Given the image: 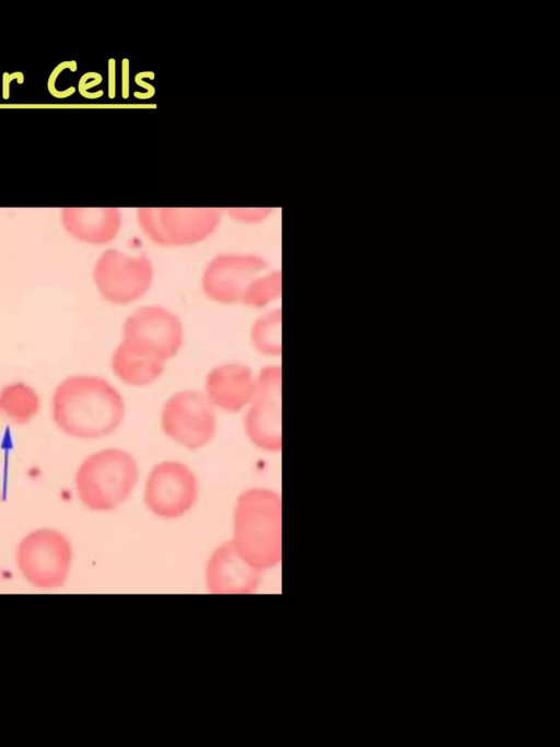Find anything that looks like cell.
I'll return each instance as SVG.
<instances>
[{
	"mask_svg": "<svg viewBox=\"0 0 560 747\" xmlns=\"http://www.w3.org/2000/svg\"><path fill=\"white\" fill-rule=\"evenodd\" d=\"M241 557L260 571L281 560V498L271 490L243 492L234 512L232 540Z\"/></svg>",
	"mask_w": 560,
	"mask_h": 747,
	"instance_id": "cell-2",
	"label": "cell"
},
{
	"mask_svg": "<svg viewBox=\"0 0 560 747\" xmlns=\"http://www.w3.org/2000/svg\"><path fill=\"white\" fill-rule=\"evenodd\" d=\"M52 419L67 435L97 439L113 433L125 415L118 390L98 376L75 375L63 380L55 389Z\"/></svg>",
	"mask_w": 560,
	"mask_h": 747,
	"instance_id": "cell-1",
	"label": "cell"
},
{
	"mask_svg": "<svg viewBox=\"0 0 560 747\" xmlns=\"http://www.w3.org/2000/svg\"><path fill=\"white\" fill-rule=\"evenodd\" d=\"M15 560L18 569L30 584L40 590H54L67 581L72 549L62 533L39 528L20 541Z\"/></svg>",
	"mask_w": 560,
	"mask_h": 747,
	"instance_id": "cell-4",
	"label": "cell"
},
{
	"mask_svg": "<svg viewBox=\"0 0 560 747\" xmlns=\"http://www.w3.org/2000/svg\"><path fill=\"white\" fill-rule=\"evenodd\" d=\"M197 499L194 472L183 463L164 462L150 472L144 502L156 516L175 518L186 513Z\"/></svg>",
	"mask_w": 560,
	"mask_h": 747,
	"instance_id": "cell-10",
	"label": "cell"
},
{
	"mask_svg": "<svg viewBox=\"0 0 560 747\" xmlns=\"http://www.w3.org/2000/svg\"><path fill=\"white\" fill-rule=\"evenodd\" d=\"M217 208H140L138 221L145 235L156 244L180 246L200 242L218 226Z\"/></svg>",
	"mask_w": 560,
	"mask_h": 747,
	"instance_id": "cell-5",
	"label": "cell"
},
{
	"mask_svg": "<svg viewBox=\"0 0 560 747\" xmlns=\"http://www.w3.org/2000/svg\"><path fill=\"white\" fill-rule=\"evenodd\" d=\"M65 69H70L72 72H74L77 70V62L74 60L62 61L52 69V71L48 78V81H47V89H48V92L56 98H66V97L71 96L75 92L74 86H70L63 91H58L56 87V81L58 79V75Z\"/></svg>",
	"mask_w": 560,
	"mask_h": 747,
	"instance_id": "cell-19",
	"label": "cell"
},
{
	"mask_svg": "<svg viewBox=\"0 0 560 747\" xmlns=\"http://www.w3.org/2000/svg\"><path fill=\"white\" fill-rule=\"evenodd\" d=\"M61 221L74 238L90 244H105L117 235L121 217L116 208H63Z\"/></svg>",
	"mask_w": 560,
	"mask_h": 747,
	"instance_id": "cell-14",
	"label": "cell"
},
{
	"mask_svg": "<svg viewBox=\"0 0 560 747\" xmlns=\"http://www.w3.org/2000/svg\"><path fill=\"white\" fill-rule=\"evenodd\" d=\"M124 339L165 362L179 350L183 342V327L179 318L167 308L147 305L128 316L124 325Z\"/></svg>",
	"mask_w": 560,
	"mask_h": 747,
	"instance_id": "cell-11",
	"label": "cell"
},
{
	"mask_svg": "<svg viewBox=\"0 0 560 747\" xmlns=\"http://www.w3.org/2000/svg\"><path fill=\"white\" fill-rule=\"evenodd\" d=\"M245 431L252 442L269 452L281 450V367L265 366L256 380Z\"/></svg>",
	"mask_w": 560,
	"mask_h": 747,
	"instance_id": "cell-8",
	"label": "cell"
},
{
	"mask_svg": "<svg viewBox=\"0 0 560 747\" xmlns=\"http://www.w3.org/2000/svg\"><path fill=\"white\" fill-rule=\"evenodd\" d=\"M93 279L105 300L114 304H127L149 290L153 268L145 255L132 256L107 249L95 262Z\"/></svg>",
	"mask_w": 560,
	"mask_h": 747,
	"instance_id": "cell-6",
	"label": "cell"
},
{
	"mask_svg": "<svg viewBox=\"0 0 560 747\" xmlns=\"http://www.w3.org/2000/svg\"><path fill=\"white\" fill-rule=\"evenodd\" d=\"M39 397L27 384H8L0 390V412L16 424H25L37 415Z\"/></svg>",
	"mask_w": 560,
	"mask_h": 747,
	"instance_id": "cell-16",
	"label": "cell"
},
{
	"mask_svg": "<svg viewBox=\"0 0 560 747\" xmlns=\"http://www.w3.org/2000/svg\"><path fill=\"white\" fill-rule=\"evenodd\" d=\"M261 571L252 567L232 541L218 547L206 567V585L212 594H250L259 584Z\"/></svg>",
	"mask_w": 560,
	"mask_h": 747,
	"instance_id": "cell-12",
	"label": "cell"
},
{
	"mask_svg": "<svg viewBox=\"0 0 560 747\" xmlns=\"http://www.w3.org/2000/svg\"><path fill=\"white\" fill-rule=\"evenodd\" d=\"M255 389L253 372L244 364L219 365L206 378V396L210 402L230 412H237L247 405Z\"/></svg>",
	"mask_w": 560,
	"mask_h": 747,
	"instance_id": "cell-13",
	"label": "cell"
},
{
	"mask_svg": "<svg viewBox=\"0 0 560 747\" xmlns=\"http://www.w3.org/2000/svg\"><path fill=\"white\" fill-rule=\"evenodd\" d=\"M138 479L136 459L126 451L107 448L86 457L75 474L81 502L93 511H112L130 495Z\"/></svg>",
	"mask_w": 560,
	"mask_h": 747,
	"instance_id": "cell-3",
	"label": "cell"
},
{
	"mask_svg": "<svg viewBox=\"0 0 560 747\" xmlns=\"http://www.w3.org/2000/svg\"><path fill=\"white\" fill-rule=\"evenodd\" d=\"M228 211L232 218L243 222H259L270 213V209L266 208H233L229 209Z\"/></svg>",
	"mask_w": 560,
	"mask_h": 747,
	"instance_id": "cell-20",
	"label": "cell"
},
{
	"mask_svg": "<svg viewBox=\"0 0 560 747\" xmlns=\"http://www.w3.org/2000/svg\"><path fill=\"white\" fill-rule=\"evenodd\" d=\"M268 269V262L253 254H221L206 267L201 285L212 301L243 303L252 282Z\"/></svg>",
	"mask_w": 560,
	"mask_h": 747,
	"instance_id": "cell-9",
	"label": "cell"
},
{
	"mask_svg": "<svg viewBox=\"0 0 560 747\" xmlns=\"http://www.w3.org/2000/svg\"><path fill=\"white\" fill-rule=\"evenodd\" d=\"M164 361L124 339L112 357V367L117 377L133 386L152 383L164 371Z\"/></svg>",
	"mask_w": 560,
	"mask_h": 747,
	"instance_id": "cell-15",
	"label": "cell"
},
{
	"mask_svg": "<svg viewBox=\"0 0 560 747\" xmlns=\"http://www.w3.org/2000/svg\"><path fill=\"white\" fill-rule=\"evenodd\" d=\"M164 433L179 444L197 450L213 436L215 417L208 397L195 390L174 394L162 410Z\"/></svg>",
	"mask_w": 560,
	"mask_h": 747,
	"instance_id": "cell-7",
	"label": "cell"
},
{
	"mask_svg": "<svg viewBox=\"0 0 560 747\" xmlns=\"http://www.w3.org/2000/svg\"><path fill=\"white\" fill-rule=\"evenodd\" d=\"M281 292V276L279 271L264 272L249 285L243 304L253 307H262L279 297Z\"/></svg>",
	"mask_w": 560,
	"mask_h": 747,
	"instance_id": "cell-18",
	"label": "cell"
},
{
	"mask_svg": "<svg viewBox=\"0 0 560 747\" xmlns=\"http://www.w3.org/2000/svg\"><path fill=\"white\" fill-rule=\"evenodd\" d=\"M16 80L19 84H22L24 82V74L20 71L16 72H4L2 74V97L3 100H8L10 97V83Z\"/></svg>",
	"mask_w": 560,
	"mask_h": 747,
	"instance_id": "cell-22",
	"label": "cell"
},
{
	"mask_svg": "<svg viewBox=\"0 0 560 747\" xmlns=\"http://www.w3.org/2000/svg\"><path fill=\"white\" fill-rule=\"evenodd\" d=\"M89 80H90V72H86L81 77V79L79 80V83H78L79 93L83 97H86V98H96V97L102 96L103 91L89 92V89L101 83V81H102L101 74L94 72L92 78H91V81H89Z\"/></svg>",
	"mask_w": 560,
	"mask_h": 747,
	"instance_id": "cell-21",
	"label": "cell"
},
{
	"mask_svg": "<svg viewBox=\"0 0 560 747\" xmlns=\"http://www.w3.org/2000/svg\"><path fill=\"white\" fill-rule=\"evenodd\" d=\"M252 341L264 354L281 353V312L279 308L271 310L256 319L252 328Z\"/></svg>",
	"mask_w": 560,
	"mask_h": 747,
	"instance_id": "cell-17",
	"label": "cell"
}]
</instances>
